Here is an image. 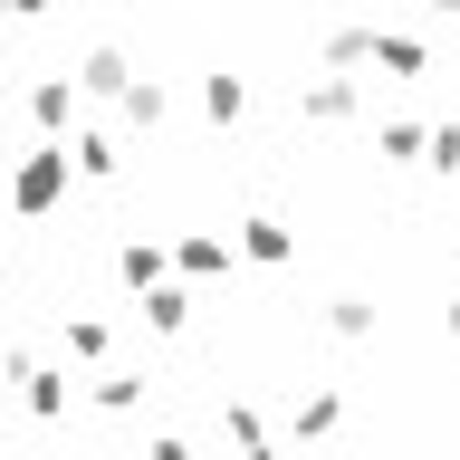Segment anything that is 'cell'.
Masks as SVG:
<instances>
[{"mask_svg":"<svg viewBox=\"0 0 460 460\" xmlns=\"http://www.w3.org/2000/svg\"><path fill=\"white\" fill-rule=\"evenodd\" d=\"M230 259L240 250H230L221 230H182V240L164 250V269H182V279H230Z\"/></svg>","mask_w":460,"mask_h":460,"instance_id":"277c9868","label":"cell"},{"mask_svg":"<svg viewBox=\"0 0 460 460\" xmlns=\"http://www.w3.org/2000/svg\"><path fill=\"white\" fill-rule=\"evenodd\" d=\"M336 422H345V394H307L297 412H288V441H326Z\"/></svg>","mask_w":460,"mask_h":460,"instance_id":"7c38bea8","label":"cell"},{"mask_svg":"<svg viewBox=\"0 0 460 460\" xmlns=\"http://www.w3.org/2000/svg\"><path fill=\"white\" fill-rule=\"evenodd\" d=\"M67 182H77L67 144H58V135H39L20 164H10V211H20V221H49L58 201H67Z\"/></svg>","mask_w":460,"mask_h":460,"instance_id":"6da1fadb","label":"cell"},{"mask_svg":"<svg viewBox=\"0 0 460 460\" xmlns=\"http://www.w3.org/2000/svg\"><path fill=\"white\" fill-rule=\"evenodd\" d=\"M0 288H10V250H0Z\"/></svg>","mask_w":460,"mask_h":460,"instance_id":"d4e9b609","label":"cell"},{"mask_svg":"<svg viewBox=\"0 0 460 460\" xmlns=\"http://www.w3.org/2000/svg\"><path fill=\"white\" fill-rule=\"evenodd\" d=\"M365 67H384V77H431V39H412V29H374Z\"/></svg>","mask_w":460,"mask_h":460,"instance_id":"3957f363","label":"cell"},{"mask_svg":"<svg viewBox=\"0 0 460 460\" xmlns=\"http://www.w3.org/2000/svg\"><path fill=\"white\" fill-rule=\"evenodd\" d=\"M58 336H67V355H77V365H106L115 326H106V316H77V307H67V326H58Z\"/></svg>","mask_w":460,"mask_h":460,"instance_id":"4fadbf2b","label":"cell"},{"mask_svg":"<svg viewBox=\"0 0 460 460\" xmlns=\"http://www.w3.org/2000/svg\"><path fill=\"white\" fill-rule=\"evenodd\" d=\"M297 115H307V125H355V115H365L355 67H316V77H297Z\"/></svg>","mask_w":460,"mask_h":460,"instance_id":"7a4b0ae2","label":"cell"},{"mask_svg":"<svg viewBox=\"0 0 460 460\" xmlns=\"http://www.w3.org/2000/svg\"><path fill=\"white\" fill-rule=\"evenodd\" d=\"M29 125H39V135H67V125H77V77H39L29 86Z\"/></svg>","mask_w":460,"mask_h":460,"instance_id":"8992f818","label":"cell"},{"mask_svg":"<svg viewBox=\"0 0 460 460\" xmlns=\"http://www.w3.org/2000/svg\"><path fill=\"white\" fill-rule=\"evenodd\" d=\"M326 336L365 345V336H374V297H336V307H326Z\"/></svg>","mask_w":460,"mask_h":460,"instance_id":"ac0fdd59","label":"cell"},{"mask_svg":"<svg viewBox=\"0 0 460 460\" xmlns=\"http://www.w3.org/2000/svg\"><path fill=\"white\" fill-rule=\"evenodd\" d=\"M422 10H431V20H460V0H422Z\"/></svg>","mask_w":460,"mask_h":460,"instance_id":"603a6c76","label":"cell"},{"mask_svg":"<svg viewBox=\"0 0 460 460\" xmlns=\"http://www.w3.org/2000/svg\"><path fill=\"white\" fill-rule=\"evenodd\" d=\"M86 394H96V412H135V402H144V374H135V365H106Z\"/></svg>","mask_w":460,"mask_h":460,"instance_id":"2e32d148","label":"cell"},{"mask_svg":"<svg viewBox=\"0 0 460 460\" xmlns=\"http://www.w3.org/2000/svg\"><path fill=\"white\" fill-rule=\"evenodd\" d=\"M20 394H29V412H39V422H58V412H67V374L29 365V374H20Z\"/></svg>","mask_w":460,"mask_h":460,"instance_id":"e0dca14e","label":"cell"},{"mask_svg":"<svg viewBox=\"0 0 460 460\" xmlns=\"http://www.w3.org/2000/svg\"><path fill=\"white\" fill-rule=\"evenodd\" d=\"M221 431H230V441H240V451H269V441H279V431L259 422V412H240V402H230V412H221Z\"/></svg>","mask_w":460,"mask_h":460,"instance_id":"44dd1931","label":"cell"},{"mask_svg":"<svg viewBox=\"0 0 460 460\" xmlns=\"http://www.w3.org/2000/svg\"><path fill=\"white\" fill-rule=\"evenodd\" d=\"M374 144H384V164H422V125H412V115H394Z\"/></svg>","mask_w":460,"mask_h":460,"instance_id":"d6986e66","label":"cell"},{"mask_svg":"<svg viewBox=\"0 0 460 460\" xmlns=\"http://www.w3.org/2000/svg\"><path fill=\"white\" fill-rule=\"evenodd\" d=\"M135 316L154 326V336H182V326H192V297H182L172 279H154V288H135Z\"/></svg>","mask_w":460,"mask_h":460,"instance_id":"52a82bcc","label":"cell"},{"mask_svg":"<svg viewBox=\"0 0 460 460\" xmlns=\"http://www.w3.org/2000/svg\"><path fill=\"white\" fill-rule=\"evenodd\" d=\"M115 279H125V297L154 288V279H164V240H115Z\"/></svg>","mask_w":460,"mask_h":460,"instance_id":"30bf717a","label":"cell"},{"mask_svg":"<svg viewBox=\"0 0 460 460\" xmlns=\"http://www.w3.org/2000/svg\"><path fill=\"white\" fill-rule=\"evenodd\" d=\"M422 164L431 172H460V125H422Z\"/></svg>","mask_w":460,"mask_h":460,"instance_id":"ffe728a7","label":"cell"},{"mask_svg":"<svg viewBox=\"0 0 460 460\" xmlns=\"http://www.w3.org/2000/svg\"><path fill=\"white\" fill-rule=\"evenodd\" d=\"M365 39H374V20H336L316 39V58H326V67H365Z\"/></svg>","mask_w":460,"mask_h":460,"instance_id":"9a60e30c","label":"cell"},{"mask_svg":"<svg viewBox=\"0 0 460 460\" xmlns=\"http://www.w3.org/2000/svg\"><path fill=\"white\" fill-rule=\"evenodd\" d=\"M115 106H125V125H164L172 96H164V77H125V86H115Z\"/></svg>","mask_w":460,"mask_h":460,"instance_id":"8fae6325","label":"cell"},{"mask_svg":"<svg viewBox=\"0 0 460 460\" xmlns=\"http://www.w3.org/2000/svg\"><path fill=\"white\" fill-rule=\"evenodd\" d=\"M0 10H10V20H49V0H0Z\"/></svg>","mask_w":460,"mask_h":460,"instance_id":"7402d4cb","label":"cell"},{"mask_svg":"<svg viewBox=\"0 0 460 460\" xmlns=\"http://www.w3.org/2000/svg\"><path fill=\"white\" fill-rule=\"evenodd\" d=\"M441 326H451V336H460V297H451V307H441Z\"/></svg>","mask_w":460,"mask_h":460,"instance_id":"cb8c5ba5","label":"cell"},{"mask_svg":"<svg viewBox=\"0 0 460 460\" xmlns=\"http://www.w3.org/2000/svg\"><path fill=\"white\" fill-rule=\"evenodd\" d=\"M201 115H211V125H240V115H250V86L230 77V67H221V77H201Z\"/></svg>","mask_w":460,"mask_h":460,"instance_id":"5bb4252c","label":"cell"},{"mask_svg":"<svg viewBox=\"0 0 460 460\" xmlns=\"http://www.w3.org/2000/svg\"><path fill=\"white\" fill-rule=\"evenodd\" d=\"M58 144H67V164H77L86 182H106V172L125 164V154H115V135H96V125H67V135H58Z\"/></svg>","mask_w":460,"mask_h":460,"instance_id":"9c48e42d","label":"cell"},{"mask_svg":"<svg viewBox=\"0 0 460 460\" xmlns=\"http://www.w3.org/2000/svg\"><path fill=\"white\" fill-rule=\"evenodd\" d=\"M230 250H240V259H259V269H288V259H297V230H288V221H269V211H250Z\"/></svg>","mask_w":460,"mask_h":460,"instance_id":"5b68a950","label":"cell"},{"mask_svg":"<svg viewBox=\"0 0 460 460\" xmlns=\"http://www.w3.org/2000/svg\"><path fill=\"white\" fill-rule=\"evenodd\" d=\"M67 77H77V96H115V86L135 77V67H125V49H106V39H96V49H86Z\"/></svg>","mask_w":460,"mask_h":460,"instance_id":"ba28073f","label":"cell"}]
</instances>
